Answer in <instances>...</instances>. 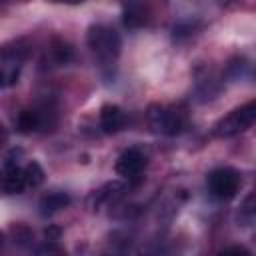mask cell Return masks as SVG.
<instances>
[{"instance_id":"4fadbf2b","label":"cell","mask_w":256,"mask_h":256,"mask_svg":"<svg viewBox=\"0 0 256 256\" xmlns=\"http://www.w3.org/2000/svg\"><path fill=\"white\" fill-rule=\"evenodd\" d=\"M36 256H68L58 244H54V242H48V244H44L40 250H38V254Z\"/></svg>"},{"instance_id":"6da1fadb","label":"cell","mask_w":256,"mask_h":256,"mask_svg":"<svg viewBox=\"0 0 256 256\" xmlns=\"http://www.w3.org/2000/svg\"><path fill=\"white\" fill-rule=\"evenodd\" d=\"M86 42H88V48H90L98 68L104 74H112L116 60L120 56V48H122L120 34L106 24H92L88 28Z\"/></svg>"},{"instance_id":"8992f818","label":"cell","mask_w":256,"mask_h":256,"mask_svg":"<svg viewBox=\"0 0 256 256\" xmlns=\"http://www.w3.org/2000/svg\"><path fill=\"white\" fill-rule=\"evenodd\" d=\"M146 162H148V160H146V154H144L140 148L134 146V148L124 150V152L118 156L114 170H116L118 176H122V178H126V180H136V178H140V174L144 172Z\"/></svg>"},{"instance_id":"52a82bcc","label":"cell","mask_w":256,"mask_h":256,"mask_svg":"<svg viewBox=\"0 0 256 256\" xmlns=\"http://www.w3.org/2000/svg\"><path fill=\"white\" fill-rule=\"evenodd\" d=\"M0 188L6 194H20L26 188L24 166H20L16 160H6L0 168Z\"/></svg>"},{"instance_id":"7c38bea8","label":"cell","mask_w":256,"mask_h":256,"mask_svg":"<svg viewBox=\"0 0 256 256\" xmlns=\"http://www.w3.org/2000/svg\"><path fill=\"white\" fill-rule=\"evenodd\" d=\"M240 222L250 226L254 222V194H248L242 208H240Z\"/></svg>"},{"instance_id":"ba28073f","label":"cell","mask_w":256,"mask_h":256,"mask_svg":"<svg viewBox=\"0 0 256 256\" xmlns=\"http://www.w3.org/2000/svg\"><path fill=\"white\" fill-rule=\"evenodd\" d=\"M126 124V114L122 112L120 106L116 104H104L100 108V128L106 134H114L118 130H122Z\"/></svg>"},{"instance_id":"3957f363","label":"cell","mask_w":256,"mask_h":256,"mask_svg":"<svg viewBox=\"0 0 256 256\" xmlns=\"http://www.w3.org/2000/svg\"><path fill=\"white\" fill-rule=\"evenodd\" d=\"M148 124L152 132L160 136H176L184 130L186 120L178 108L166 106V104H154L148 110Z\"/></svg>"},{"instance_id":"5b68a950","label":"cell","mask_w":256,"mask_h":256,"mask_svg":"<svg viewBox=\"0 0 256 256\" xmlns=\"http://www.w3.org/2000/svg\"><path fill=\"white\" fill-rule=\"evenodd\" d=\"M206 186H208V192L214 198H218V200H230L240 190V174L234 168H228V166L216 168V170H212L208 174Z\"/></svg>"},{"instance_id":"30bf717a","label":"cell","mask_w":256,"mask_h":256,"mask_svg":"<svg viewBox=\"0 0 256 256\" xmlns=\"http://www.w3.org/2000/svg\"><path fill=\"white\" fill-rule=\"evenodd\" d=\"M70 204V196L66 192H60V190H54V192H48L40 198V214L42 216H52L54 212L66 208Z\"/></svg>"},{"instance_id":"277c9868","label":"cell","mask_w":256,"mask_h":256,"mask_svg":"<svg viewBox=\"0 0 256 256\" xmlns=\"http://www.w3.org/2000/svg\"><path fill=\"white\" fill-rule=\"evenodd\" d=\"M26 60V48L20 42L0 46V90L18 82L22 64Z\"/></svg>"},{"instance_id":"8fae6325","label":"cell","mask_w":256,"mask_h":256,"mask_svg":"<svg viewBox=\"0 0 256 256\" xmlns=\"http://www.w3.org/2000/svg\"><path fill=\"white\" fill-rule=\"evenodd\" d=\"M24 178H26V186H30V188L40 186L44 182V170H42V166L38 162H34V160L28 162L24 166Z\"/></svg>"},{"instance_id":"7a4b0ae2","label":"cell","mask_w":256,"mask_h":256,"mask_svg":"<svg viewBox=\"0 0 256 256\" xmlns=\"http://www.w3.org/2000/svg\"><path fill=\"white\" fill-rule=\"evenodd\" d=\"M256 120V102L250 100L234 110H230L224 118L214 124V136L218 138H232L246 132Z\"/></svg>"},{"instance_id":"9c48e42d","label":"cell","mask_w":256,"mask_h":256,"mask_svg":"<svg viewBox=\"0 0 256 256\" xmlns=\"http://www.w3.org/2000/svg\"><path fill=\"white\" fill-rule=\"evenodd\" d=\"M44 124H46V116L42 114V110H36V108H26L18 116V128L24 134L38 132L44 128Z\"/></svg>"},{"instance_id":"9a60e30c","label":"cell","mask_w":256,"mask_h":256,"mask_svg":"<svg viewBox=\"0 0 256 256\" xmlns=\"http://www.w3.org/2000/svg\"><path fill=\"white\" fill-rule=\"evenodd\" d=\"M2 242H4V236H2V232H0V246H2Z\"/></svg>"},{"instance_id":"5bb4252c","label":"cell","mask_w":256,"mask_h":256,"mask_svg":"<svg viewBox=\"0 0 256 256\" xmlns=\"http://www.w3.org/2000/svg\"><path fill=\"white\" fill-rule=\"evenodd\" d=\"M218 256H252V254H250V250L244 248V246H228V248L220 250Z\"/></svg>"}]
</instances>
